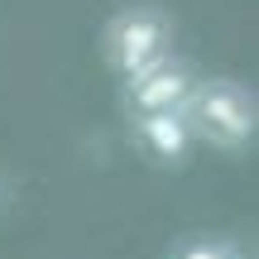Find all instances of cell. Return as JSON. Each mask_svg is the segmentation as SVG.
I'll use <instances>...</instances> for the list:
<instances>
[{
  "label": "cell",
  "mask_w": 259,
  "mask_h": 259,
  "mask_svg": "<svg viewBox=\"0 0 259 259\" xmlns=\"http://www.w3.org/2000/svg\"><path fill=\"white\" fill-rule=\"evenodd\" d=\"M235 259H245V254H235Z\"/></svg>",
  "instance_id": "6"
},
{
  "label": "cell",
  "mask_w": 259,
  "mask_h": 259,
  "mask_svg": "<svg viewBox=\"0 0 259 259\" xmlns=\"http://www.w3.org/2000/svg\"><path fill=\"white\" fill-rule=\"evenodd\" d=\"M125 120H130V144L158 168H183L197 144L183 111H144V115H125Z\"/></svg>",
  "instance_id": "4"
},
{
  "label": "cell",
  "mask_w": 259,
  "mask_h": 259,
  "mask_svg": "<svg viewBox=\"0 0 259 259\" xmlns=\"http://www.w3.org/2000/svg\"><path fill=\"white\" fill-rule=\"evenodd\" d=\"M197 144H211L221 154H245L259 135V101L250 87L231 77H197L192 96L183 106Z\"/></svg>",
  "instance_id": "1"
},
{
  "label": "cell",
  "mask_w": 259,
  "mask_h": 259,
  "mask_svg": "<svg viewBox=\"0 0 259 259\" xmlns=\"http://www.w3.org/2000/svg\"><path fill=\"white\" fill-rule=\"evenodd\" d=\"M178 44V24L163 5H125L101 29V63L115 77H130L139 67L168 58Z\"/></svg>",
  "instance_id": "2"
},
{
  "label": "cell",
  "mask_w": 259,
  "mask_h": 259,
  "mask_svg": "<svg viewBox=\"0 0 259 259\" xmlns=\"http://www.w3.org/2000/svg\"><path fill=\"white\" fill-rule=\"evenodd\" d=\"M120 106H125V115H144V111H183L187 106V96H192V87H197V67L187 63V58H178V53H168V58H158V63H149V67H139V72H130L120 77Z\"/></svg>",
  "instance_id": "3"
},
{
  "label": "cell",
  "mask_w": 259,
  "mask_h": 259,
  "mask_svg": "<svg viewBox=\"0 0 259 259\" xmlns=\"http://www.w3.org/2000/svg\"><path fill=\"white\" fill-rule=\"evenodd\" d=\"M240 250H235L231 240H206V235H192V240H183L173 250V259H235Z\"/></svg>",
  "instance_id": "5"
}]
</instances>
